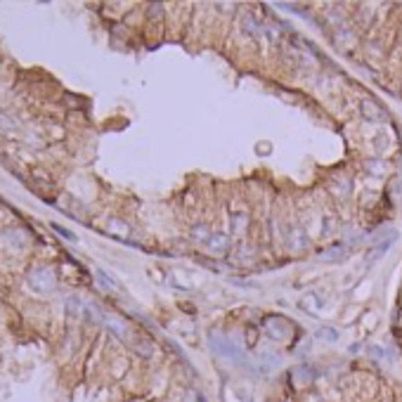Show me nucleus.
I'll list each match as a JSON object with an SVG mask.
<instances>
[{
	"instance_id": "obj_1",
	"label": "nucleus",
	"mask_w": 402,
	"mask_h": 402,
	"mask_svg": "<svg viewBox=\"0 0 402 402\" xmlns=\"http://www.w3.org/2000/svg\"><path fill=\"white\" fill-rule=\"evenodd\" d=\"M29 284H31V289H36V291H50L54 286L52 272L47 270V267H36V270L29 272Z\"/></svg>"
}]
</instances>
